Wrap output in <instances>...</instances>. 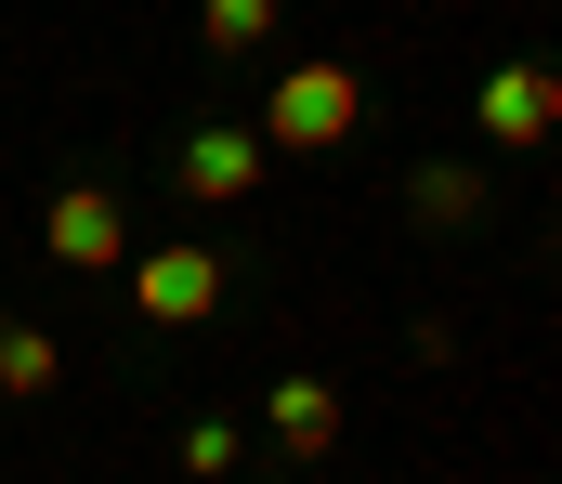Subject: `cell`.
I'll return each instance as SVG.
<instances>
[{
    "mask_svg": "<svg viewBox=\"0 0 562 484\" xmlns=\"http://www.w3.org/2000/svg\"><path fill=\"white\" fill-rule=\"evenodd\" d=\"M132 315L144 327H210L223 315V249H132Z\"/></svg>",
    "mask_w": 562,
    "mask_h": 484,
    "instance_id": "3957f363",
    "label": "cell"
},
{
    "mask_svg": "<svg viewBox=\"0 0 562 484\" xmlns=\"http://www.w3.org/2000/svg\"><path fill=\"white\" fill-rule=\"evenodd\" d=\"M40 249H53L66 275H105V262H132V210H119L105 183H66V196L40 210Z\"/></svg>",
    "mask_w": 562,
    "mask_h": 484,
    "instance_id": "277c9868",
    "label": "cell"
},
{
    "mask_svg": "<svg viewBox=\"0 0 562 484\" xmlns=\"http://www.w3.org/2000/svg\"><path fill=\"white\" fill-rule=\"evenodd\" d=\"M183 472H196V484L236 472V419H196V432H183Z\"/></svg>",
    "mask_w": 562,
    "mask_h": 484,
    "instance_id": "30bf717a",
    "label": "cell"
},
{
    "mask_svg": "<svg viewBox=\"0 0 562 484\" xmlns=\"http://www.w3.org/2000/svg\"><path fill=\"white\" fill-rule=\"evenodd\" d=\"M40 393H66V340L26 315H0V406H40Z\"/></svg>",
    "mask_w": 562,
    "mask_h": 484,
    "instance_id": "52a82bcc",
    "label": "cell"
},
{
    "mask_svg": "<svg viewBox=\"0 0 562 484\" xmlns=\"http://www.w3.org/2000/svg\"><path fill=\"white\" fill-rule=\"evenodd\" d=\"M550 119H562V79L537 66V53L484 79V145H550Z\"/></svg>",
    "mask_w": 562,
    "mask_h": 484,
    "instance_id": "5b68a950",
    "label": "cell"
},
{
    "mask_svg": "<svg viewBox=\"0 0 562 484\" xmlns=\"http://www.w3.org/2000/svg\"><path fill=\"white\" fill-rule=\"evenodd\" d=\"M353 119H367V79H353L340 53H301V66L276 79V105H262L249 132H262V158H327Z\"/></svg>",
    "mask_w": 562,
    "mask_h": 484,
    "instance_id": "6da1fadb",
    "label": "cell"
},
{
    "mask_svg": "<svg viewBox=\"0 0 562 484\" xmlns=\"http://www.w3.org/2000/svg\"><path fill=\"white\" fill-rule=\"evenodd\" d=\"M262 432H276L288 459H327V446H340V393H327V380H276V393H262Z\"/></svg>",
    "mask_w": 562,
    "mask_h": 484,
    "instance_id": "8992f818",
    "label": "cell"
},
{
    "mask_svg": "<svg viewBox=\"0 0 562 484\" xmlns=\"http://www.w3.org/2000/svg\"><path fill=\"white\" fill-rule=\"evenodd\" d=\"M406 210H419L431 236H458V223H471V210H484V170H458V158H431L419 183H406Z\"/></svg>",
    "mask_w": 562,
    "mask_h": 484,
    "instance_id": "ba28073f",
    "label": "cell"
},
{
    "mask_svg": "<svg viewBox=\"0 0 562 484\" xmlns=\"http://www.w3.org/2000/svg\"><path fill=\"white\" fill-rule=\"evenodd\" d=\"M262 132H249V119H196V132H183V145H170V183H183V196H196V210H249V196H262Z\"/></svg>",
    "mask_w": 562,
    "mask_h": 484,
    "instance_id": "7a4b0ae2",
    "label": "cell"
},
{
    "mask_svg": "<svg viewBox=\"0 0 562 484\" xmlns=\"http://www.w3.org/2000/svg\"><path fill=\"white\" fill-rule=\"evenodd\" d=\"M196 40L236 66V53H262V40H276V0H196Z\"/></svg>",
    "mask_w": 562,
    "mask_h": 484,
    "instance_id": "9c48e42d",
    "label": "cell"
}]
</instances>
